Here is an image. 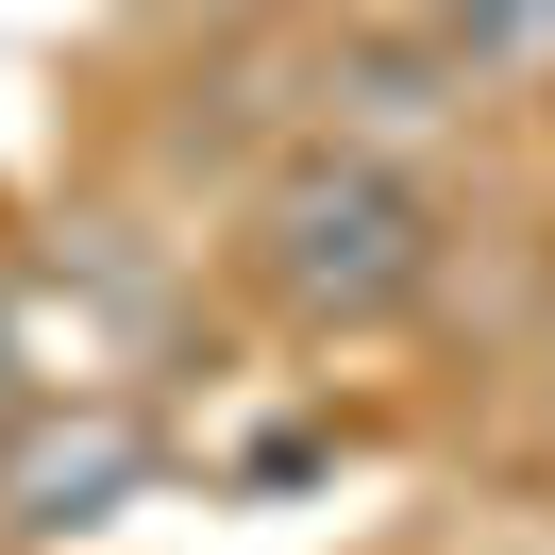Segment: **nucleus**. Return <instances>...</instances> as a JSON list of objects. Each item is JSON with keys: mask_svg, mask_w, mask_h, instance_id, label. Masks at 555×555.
<instances>
[{"mask_svg": "<svg viewBox=\"0 0 555 555\" xmlns=\"http://www.w3.org/2000/svg\"><path fill=\"white\" fill-rule=\"evenodd\" d=\"M304 85H320V135H387V152H421L454 102H472V68L421 35L404 0H387V17H337V35L304 51Z\"/></svg>", "mask_w": 555, "mask_h": 555, "instance_id": "nucleus-2", "label": "nucleus"}, {"mask_svg": "<svg viewBox=\"0 0 555 555\" xmlns=\"http://www.w3.org/2000/svg\"><path fill=\"white\" fill-rule=\"evenodd\" d=\"M118 472H135V438L85 421V438H68V488H118ZM0 521H35V539H51V521H85V505H51V472H17V488H0Z\"/></svg>", "mask_w": 555, "mask_h": 555, "instance_id": "nucleus-4", "label": "nucleus"}, {"mask_svg": "<svg viewBox=\"0 0 555 555\" xmlns=\"http://www.w3.org/2000/svg\"><path fill=\"white\" fill-rule=\"evenodd\" d=\"M438 270H454V203L387 135H286L236 203V286L286 337H387L438 304Z\"/></svg>", "mask_w": 555, "mask_h": 555, "instance_id": "nucleus-1", "label": "nucleus"}, {"mask_svg": "<svg viewBox=\"0 0 555 555\" xmlns=\"http://www.w3.org/2000/svg\"><path fill=\"white\" fill-rule=\"evenodd\" d=\"M35 421V371H17V304H0V438Z\"/></svg>", "mask_w": 555, "mask_h": 555, "instance_id": "nucleus-5", "label": "nucleus"}, {"mask_svg": "<svg viewBox=\"0 0 555 555\" xmlns=\"http://www.w3.org/2000/svg\"><path fill=\"white\" fill-rule=\"evenodd\" d=\"M421 35L472 68V102H505V85H555V0H404Z\"/></svg>", "mask_w": 555, "mask_h": 555, "instance_id": "nucleus-3", "label": "nucleus"}]
</instances>
